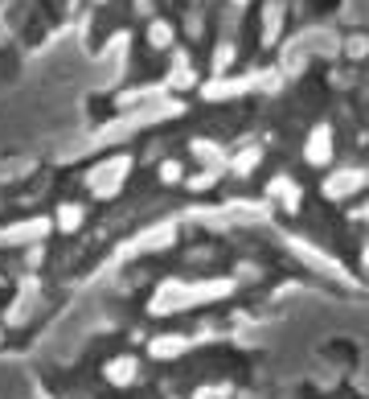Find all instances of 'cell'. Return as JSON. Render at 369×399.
<instances>
[{
	"label": "cell",
	"instance_id": "obj_1",
	"mask_svg": "<svg viewBox=\"0 0 369 399\" xmlns=\"http://www.w3.org/2000/svg\"><path fill=\"white\" fill-rule=\"evenodd\" d=\"M234 293V280H201V284H181L169 280L160 284L152 300V313H173V309H189V305H205V300H222Z\"/></svg>",
	"mask_w": 369,
	"mask_h": 399
},
{
	"label": "cell",
	"instance_id": "obj_2",
	"mask_svg": "<svg viewBox=\"0 0 369 399\" xmlns=\"http://www.w3.org/2000/svg\"><path fill=\"white\" fill-rule=\"evenodd\" d=\"M127 165L132 160L119 157V160H107V169H91V177H86V185L95 190L98 198H111L119 185H123V177H127Z\"/></svg>",
	"mask_w": 369,
	"mask_h": 399
},
{
	"label": "cell",
	"instance_id": "obj_3",
	"mask_svg": "<svg viewBox=\"0 0 369 399\" xmlns=\"http://www.w3.org/2000/svg\"><path fill=\"white\" fill-rule=\"evenodd\" d=\"M361 185H369V169H341V173H332L324 181V198L341 202V198H349V194H357Z\"/></svg>",
	"mask_w": 369,
	"mask_h": 399
},
{
	"label": "cell",
	"instance_id": "obj_4",
	"mask_svg": "<svg viewBox=\"0 0 369 399\" xmlns=\"http://www.w3.org/2000/svg\"><path fill=\"white\" fill-rule=\"evenodd\" d=\"M304 157H308L312 165H329V160H332V128H329V124L312 128L308 144H304Z\"/></svg>",
	"mask_w": 369,
	"mask_h": 399
},
{
	"label": "cell",
	"instance_id": "obj_5",
	"mask_svg": "<svg viewBox=\"0 0 369 399\" xmlns=\"http://www.w3.org/2000/svg\"><path fill=\"white\" fill-rule=\"evenodd\" d=\"M103 375H107V383H115V387H132V383L140 379V359L119 354V359H111L103 366Z\"/></svg>",
	"mask_w": 369,
	"mask_h": 399
},
{
	"label": "cell",
	"instance_id": "obj_6",
	"mask_svg": "<svg viewBox=\"0 0 369 399\" xmlns=\"http://www.w3.org/2000/svg\"><path fill=\"white\" fill-rule=\"evenodd\" d=\"M45 231H54L50 219H33V222H21V226H8V231L0 235V247H8V243H38Z\"/></svg>",
	"mask_w": 369,
	"mask_h": 399
},
{
	"label": "cell",
	"instance_id": "obj_7",
	"mask_svg": "<svg viewBox=\"0 0 369 399\" xmlns=\"http://www.w3.org/2000/svg\"><path fill=\"white\" fill-rule=\"evenodd\" d=\"M82 222H86V210H82L78 202H62V206H58V219H54V226H58L62 235H74Z\"/></svg>",
	"mask_w": 369,
	"mask_h": 399
},
{
	"label": "cell",
	"instance_id": "obj_8",
	"mask_svg": "<svg viewBox=\"0 0 369 399\" xmlns=\"http://www.w3.org/2000/svg\"><path fill=\"white\" fill-rule=\"evenodd\" d=\"M271 194H275V198H283V210H288V214L300 210V185H295L292 177H275L271 181Z\"/></svg>",
	"mask_w": 369,
	"mask_h": 399
},
{
	"label": "cell",
	"instance_id": "obj_9",
	"mask_svg": "<svg viewBox=\"0 0 369 399\" xmlns=\"http://www.w3.org/2000/svg\"><path fill=\"white\" fill-rule=\"evenodd\" d=\"M185 350H189V338H152L148 341L152 359H173V354H185Z\"/></svg>",
	"mask_w": 369,
	"mask_h": 399
},
{
	"label": "cell",
	"instance_id": "obj_10",
	"mask_svg": "<svg viewBox=\"0 0 369 399\" xmlns=\"http://www.w3.org/2000/svg\"><path fill=\"white\" fill-rule=\"evenodd\" d=\"M259 157H263V153H259V144H251V148H242V153H238V157L230 160V173H234V177H246V173H254V165H259Z\"/></svg>",
	"mask_w": 369,
	"mask_h": 399
},
{
	"label": "cell",
	"instance_id": "obj_11",
	"mask_svg": "<svg viewBox=\"0 0 369 399\" xmlns=\"http://www.w3.org/2000/svg\"><path fill=\"white\" fill-rule=\"evenodd\" d=\"M148 41H152L156 50H164V45H173V25H164V21H156L152 29H148Z\"/></svg>",
	"mask_w": 369,
	"mask_h": 399
},
{
	"label": "cell",
	"instance_id": "obj_12",
	"mask_svg": "<svg viewBox=\"0 0 369 399\" xmlns=\"http://www.w3.org/2000/svg\"><path fill=\"white\" fill-rule=\"evenodd\" d=\"M181 177H185V169H181V160H164V165H160V181H164V185H176Z\"/></svg>",
	"mask_w": 369,
	"mask_h": 399
},
{
	"label": "cell",
	"instance_id": "obj_13",
	"mask_svg": "<svg viewBox=\"0 0 369 399\" xmlns=\"http://www.w3.org/2000/svg\"><path fill=\"white\" fill-rule=\"evenodd\" d=\"M193 399H214V395H210V387H201V391H197Z\"/></svg>",
	"mask_w": 369,
	"mask_h": 399
}]
</instances>
